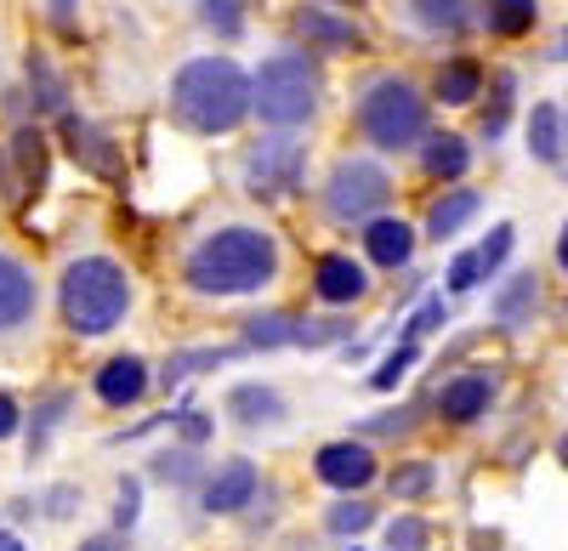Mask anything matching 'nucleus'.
<instances>
[{"mask_svg": "<svg viewBox=\"0 0 568 551\" xmlns=\"http://www.w3.org/2000/svg\"><path fill=\"white\" fill-rule=\"evenodd\" d=\"M251 114V74L233 58H187L171 74V120L194 136H227Z\"/></svg>", "mask_w": 568, "mask_h": 551, "instance_id": "2", "label": "nucleus"}, {"mask_svg": "<svg viewBox=\"0 0 568 551\" xmlns=\"http://www.w3.org/2000/svg\"><path fill=\"white\" fill-rule=\"evenodd\" d=\"M444 318H449V307H444V296H433V302H420V313L404 325V336H409V341H420V336H433V330L444 325Z\"/></svg>", "mask_w": 568, "mask_h": 551, "instance_id": "38", "label": "nucleus"}, {"mask_svg": "<svg viewBox=\"0 0 568 551\" xmlns=\"http://www.w3.org/2000/svg\"><path fill=\"white\" fill-rule=\"evenodd\" d=\"M369 507H364V500H342V507H329V529H336V534H364L369 529Z\"/></svg>", "mask_w": 568, "mask_h": 551, "instance_id": "36", "label": "nucleus"}, {"mask_svg": "<svg viewBox=\"0 0 568 551\" xmlns=\"http://www.w3.org/2000/svg\"><path fill=\"white\" fill-rule=\"evenodd\" d=\"M409 18L433 34H460L471 23V0H409Z\"/></svg>", "mask_w": 568, "mask_h": 551, "instance_id": "22", "label": "nucleus"}, {"mask_svg": "<svg viewBox=\"0 0 568 551\" xmlns=\"http://www.w3.org/2000/svg\"><path fill=\"white\" fill-rule=\"evenodd\" d=\"M256 489H262V478H256V467L240 455V461H222V467L205 478V494H200V500H205L211 518H227V512H245L251 500H256Z\"/></svg>", "mask_w": 568, "mask_h": 551, "instance_id": "9", "label": "nucleus"}, {"mask_svg": "<svg viewBox=\"0 0 568 551\" xmlns=\"http://www.w3.org/2000/svg\"><path fill=\"white\" fill-rule=\"evenodd\" d=\"M433 489H438V467L433 461H404L393 472V494L398 500H420V494H433Z\"/></svg>", "mask_w": 568, "mask_h": 551, "instance_id": "31", "label": "nucleus"}, {"mask_svg": "<svg viewBox=\"0 0 568 551\" xmlns=\"http://www.w3.org/2000/svg\"><path fill=\"white\" fill-rule=\"evenodd\" d=\"M478 211H484V194L455 188V194H444L433 211H426V234H433V239H455V234H460V227H466L471 216H478Z\"/></svg>", "mask_w": 568, "mask_h": 551, "instance_id": "20", "label": "nucleus"}, {"mask_svg": "<svg viewBox=\"0 0 568 551\" xmlns=\"http://www.w3.org/2000/svg\"><path fill=\"white\" fill-rule=\"evenodd\" d=\"M233 358H245V347H194V353H176L165 364V387L200 376V370H216V364H233Z\"/></svg>", "mask_w": 568, "mask_h": 551, "instance_id": "27", "label": "nucleus"}, {"mask_svg": "<svg viewBox=\"0 0 568 551\" xmlns=\"http://www.w3.org/2000/svg\"><path fill=\"white\" fill-rule=\"evenodd\" d=\"M296 325H302V318H291V313H256L251 325H245V353L291 347V341H296Z\"/></svg>", "mask_w": 568, "mask_h": 551, "instance_id": "25", "label": "nucleus"}, {"mask_svg": "<svg viewBox=\"0 0 568 551\" xmlns=\"http://www.w3.org/2000/svg\"><path fill=\"white\" fill-rule=\"evenodd\" d=\"M63 143H69V154L85 165V171H98V176H114L120 171V149H114V136H103L91 120H80V114H63Z\"/></svg>", "mask_w": 568, "mask_h": 551, "instance_id": "13", "label": "nucleus"}, {"mask_svg": "<svg viewBox=\"0 0 568 551\" xmlns=\"http://www.w3.org/2000/svg\"><path fill=\"white\" fill-rule=\"evenodd\" d=\"M387 200H393V176L375 160H342L324 182L329 222H369V216L387 211Z\"/></svg>", "mask_w": 568, "mask_h": 551, "instance_id": "6", "label": "nucleus"}, {"mask_svg": "<svg viewBox=\"0 0 568 551\" xmlns=\"http://www.w3.org/2000/svg\"><path fill=\"white\" fill-rule=\"evenodd\" d=\"M74 12H80V0H45V18L58 29H74Z\"/></svg>", "mask_w": 568, "mask_h": 551, "instance_id": "43", "label": "nucleus"}, {"mask_svg": "<svg viewBox=\"0 0 568 551\" xmlns=\"http://www.w3.org/2000/svg\"><path fill=\"white\" fill-rule=\"evenodd\" d=\"M227 416L240 421V427H273V421H284V398H278L273 387L245 381V387L227 392Z\"/></svg>", "mask_w": 568, "mask_h": 551, "instance_id": "18", "label": "nucleus"}, {"mask_svg": "<svg viewBox=\"0 0 568 551\" xmlns=\"http://www.w3.org/2000/svg\"><path fill=\"white\" fill-rule=\"evenodd\" d=\"M535 307H540V279H535V273H511L506 290L495 296V318L506 330H517V325H529V318H535Z\"/></svg>", "mask_w": 568, "mask_h": 551, "instance_id": "21", "label": "nucleus"}, {"mask_svg": "<svg viewBox=\"0 0 568 551\" xmlns=\"http://www.w3.org/2000/svg\"><path fill=\"white\" fill-rule=\"evenodd\" d=\"M136 512H142V489H136V483H120V500H114V529H136Z\"/></svg>", "mask_w": 568, "mask_h": 551, "instance_id": "41", "label": "nucleus"}, {"mask_svg": "<svg viewBox=\"0 0 568 551\" xmlns=\"http://www.w3.org/2000/svg\"><path fill=\"white\" fill-rule=\"evenodd\" d=\"M387 551H426V523L420 518H398L387 529Z\"/></svg>", "mask_w": 568, "mask_h": 551, "instance_id": "40", "label": "nucleus"}, {"mask_svg": "<svg viewBox=\"0 0 568 551\" xmlns=\"http://www.w3.org/2000/svg\"><path fill=\"white\" fill-rule=\"evenodd\" d=\"M484 80H489V74L471 63V58H455V63H444V74H438V98H444L449 109H466V103L484 91Z\"/></svg>", "mask_w": 568, "mask_h": 551, "instance_id": "24", "label": "nucleus"}, {"mask_svg": "<svg viewBox=\"0 0 568 551\" xmlns=\"http://www.w3.org/2000/svg\"><path fill=\"white\" fill-rule=\"evenodd\" d=\"M7 160H18V165H23V188H45V136H40L34 125H18L12 154H7Z\"/></svg>", "mask_w": 568, "mask_h": 551, "instance_id": "28", "label": "nucleus"}, {"mask_svg": "<svg viewBox=\"0 0 568 551\" xmlns=\"http://www.w3.org/2000/svg\"><path fill=\"white\" fill-rule=\"evenodd\" d=\"M336 336H347V318H302L296 325V347H329Z\"/></svg>", "mask_w": 568, "mask_h": 551, "instance_id": "35", "label": "nucleus"}, {"mask_svg": "<svg viewBox=\"0 0 568 551\" xmlns=\"http://www.w3.org/2000/svg\"><path fill=\"white\" fill-rule=\"evenodd\" d=\"M194 449H171V455H160V461H154V472L165 478V483H194Z\"/></svg>", "mask_w": 568, "mask_h": 551, "instance_id": "39", "label": "nucleus"}, {"mask_svg": "<svg viewBox=\"0 0 568 551\" xmlns=\"http://www.w3.org/2000/svg\"><path fill=\"white\" fill-rule=\"evenodd\" d=\"M302 171H307V149L291 131H278V136H267V143H256L245 154V188L256 200H284V194L302 188Z\"/></svg>", "mask_w": 568, "mask_h": 551, "instance_id": "7", "label": "nucleus"}, {"mask_svg": "<svg viewBox=\"0 0 568 551\" xmlns=\"http://www.w3.org/2000/svg\"><path fill=\"white\" fill-rule=\"evenodd\" d=\"M200 18H205L222 40H240V34H245V0H200Z\"/></svg>", "mask_w": 568, "mask_h": 551, "instance_id": "32", "label": "nucleus"}, {"mask_svg": "<svg viewBox=\"0 0 568 551\" xmlns=\"http://www.w3.org/2000/svg\"><path fill=\"white\" fill-rule=\"evenodd\" d=\"M40 290H34V273L18 256H0V330H18L29 325Z\"/></svg>", "mask_w": 568, "mask_h": 551, "instance_id": "14", "label": "nucleus"}, {"mask_svg": "<svg viewBox=\"0 0 568 551\" xmlns=\"http://www.w3.org/2000/svg\"><path fill=\"white\" fill-rule=\"evenodd\" d=\"M23 74H29L34 114H63L69 109V85H63V74L52 69V58H45V52H29L23 58Z\"/></svg>", "mask_w": 568, "mask_h": 551, "instance_id": "19", "label": "nucleus"}, {"mask_svg": "<svg viewBox=\"0 0 568 551\" xmlns=\"http://www.w3.org/2000/svg\"><path fill=\"white\" fill-rule=\"evenodd\" d=\"M511 239H517V234H511V222H500L495 234H489V239L478 245V262H484V279H489V273H495V267H500V262L511 256Z\"/></svg>", "mask_w": 568, "mask_h": 551, "instance_id": "37", "label": "nucleus"}, {"mask_svg": "<svg viewBox=\"0 0 568 551\" xmlns=\"http://www.w3.org/2000/svg\"><path fill=\"white\" fill-rule=\"evenodd\" d=\"M557 267L568 273V222H562V234H557Z\"/></svg>", "mask_w": 568, "mask_h": 551, "instance_id": "47", "label": "nucleus"}, {"mask_svg": "<svg viewBox=\"0 0 568 551\" xmlns=\"http://www.w3.org/2000/svg\"><path fill=\"white\" fill-rule=\"evenodd\" d=\"M278 273V239L262 227H216L211 239H200L182 262V279L194 296H251L262 285H273Z\"/></svg>", "mask_w": 568, "mask_h": 551, "instance_id": "1", "label": "nucleus"}, {"mask_svg": "<svg viewBox=\"0 0 568 551\" xmlns=\"http://www.w3.org/2000/svg\"><path fill=\"white\" fill-rule=\"evenodd\" d=\"M409 427H415V409H393V416L364 421V432H375V438H393V432H409Z\"/></svg>", "mask_w": 568, "mask_h": 551, "instance_id": "42", "label": "nucleus"}, {"mask_svg": "<svg viewBox=\"0 0 568 551\" xmlns=\"http://www.w3.org/2000/svg\"><path fill=\"white\" fill-rule=\"evenodd\" d=\"M364 290H369V273H364L353 256H318V267H313V296H318L324 307H353V302H364Z\"/></svg>", "mask_w": 568, "mask_h": 551, "instance_id": "10", "label": "nucleus"}, {"mask_svg": "<svg viewBox=\"0 0 568 551\" xmlns=\"http://www.w3.org/2000/svg\"><path fill=\"white\" fill-rule=\"evenodd\" d=\"M489 404H495V381L489 376H455L438 392V416L455 421V427H466V421H478Z\"/></svg>", "mask_w": 568, "mask_h": 551, "instance_id": "15", "label": "nucleus"}, {"mask_svg": "<svg viewBox=\"0 0 568 551\" xmlns=\"http://www.w3.org/2000/svg\"><path fill=\"white\" fill-rule=\"evenodd\" d=\"M45 507H52V512H58V518H63V512H69V507H74V489H58V494H52V500H45Z\"/></svg>", "mask_w": 568, "mask_h": 551, "instance_id": "46", "label": "nucleus"}, {"mask_svg": "<svg viewBox=\"0 0 568 551\" xmlns=\"http://www.w3.org/2000/svg\"><path fill=\"white\" fill-rule=\"evenodd\" d=\"M364 251L375 267H409L415 256V227L404 216H369L364 222Z\"/></svg>", "mask_w": 568, "mask_h": 551, "instance_id": "12", "label": "nucleus"}, {"mask_svg": "<svg viewBox=\"0 0 568 551\" xmlns=\"http://www.w3.org/2000/svg\"><path fill=\"white\" fill-rule=\"evenodd\" d=\"M296 34H307L313 45H324V52H353L358 45V23L324 12V7H302L296 12Z\"/></svg>", "mask_w": 568, "mask_h": 551, "instance_id": "17", "label": "nucleus"}, {"mask_svg": "<svg viewBox=\"0 0 568 551\" xmlns=\"http://www.w3.org/2000/svg\"><path fill=\"white\" fill-rule=\"evenodd\" d=\"M489 34L500 40H517V34H529L535 18H540V0H489Z\"/></svg>", "mask_w": 568, "mask_h": 551, "instance_id": "26", "label": "nucleus"}, {"mask_svg": "<svg viewBox=\"0 0 568 551\" xmlns=\"http://www.w3.org/2000/svg\"><path fill=\"white\" fill-rule=\"evenodd\" d=\"M466 165H471L466 136H455V131H433V136H420V171H426V176L455 182V176H466Z\"/></svg>", "mask_w": 568, "mask_h": 551, "instance_id": "16", "label": "nucleus"}, {"mask_svg": "<svg viewBox=\"0 0 568 551\" xmlns=\"http://www.w3.org/2000/svg\"><path fill=\"white\" fill-rule=\"evenodd\" d=\"M415 358H420V347H415V341H404V347H398L393 358H382V364H375L369 387H375V392H393V387H398V381H404V376L415 370Z\"/></svg>", "mask_w": 568, "mask_h": 551, "instance_id": "33", "label": "nucleus"}, {"mask_svg": "<svg viewBox=\"0 0 568 551\" xmlns=\"http://www.w3.org/2000/svg\"><path fill=\"white\" fill-rule=\"evenodd\" d=\"M251 109L262 114V125L273 131H296L313 120L318 109V69L302 52H273L256 74H251Z\"/></svg>", "mask_w": 568, "mask_h": 551, "instance_id": "4", "label": "nucleus"}, {"mask_svg": "<svg viewBox=\"0 0 568 551\" xmlns=\"http://www.w3.org/2000/svg\"><path fill=\"white\" fill-rule=\"evenodd\" d=\"M58 307L69 318L74 336H109L120 318L131 313V279L114 256H74L63 267Z\"/></svg>", "mask_w": 568, "mask_h": 551, "instance_id": "3", "label": "nucleus"}, {"mask_svg": "<svg viewBox=\"0 0 568 551\" xmlns=\"http://www.w3.org/2000/svg\"><path fill=\"white\" fill-rule=\"evenodd\" d=\"M91 387H98V398L109 409H131V404H142V392H149V364H142L136 353H120V358L103 364Z\"/></svg>", "mask_w": 568, "mask_h": 551, "instance_id": "11", "label": "nucleus"}, {"mask_svg": "<svg viewBox=\"0 0 568 551\" xmlns=\"http://www.w3.org/2000/svg\"><path fill=\"white\" fill-rule=\"evenodd\" d=\"M551 58H557V63H562V58H568V29H562V40H557V45H551Z\"/></svg>", "mask_w": 568, "mask_h": 551, "instance_id": "49", "label": "nucleus"}, {"mask_svg": "<svg viewBox=\"0 0 568 551\" xmlns=\"http://www.w3.org/2000/svg\"><path fill=\"white\" fill-rule=\"evenodd\" d=\"M12 432H18V398L0 392V438H12Z\"/></svg>", "mask_w": 568, "mask_h": 551, "instance_id": "44", "label": "nucleus"}, {"mask_svg": "<svg viewBox=\"0 0 568 551\" xmlns=\"http://www.w3.org/2000/svg\"><path fill=\"white\" fill-rule=\"evenodd\" d=\"M358 131L375 149L404 154L426 136V98L404 80V74H375L358 98Z\"/></svg>", "mask_w": 568, "mask_h": 551, "instance_id": "5", "label": "nucleus"}, {"mask_svg": "<svg viewBox=\"0 0 568 551\" xmlns=\"http://www.w3.org/2000/svg\"><path fill=\"white\" fill-rule=\"evenodd\" d=\"M511 98H517V74H511V69H500V74H495V103H489V114H484V136H489V143H500V136H506Z\"/></svg>", "mask_w": 568, "mask_h": 551, "instance_id": "30", "label": "nucleus"}, {"mask_svg": "<svg viewBox=\"0 0 568 551\" xmlns=\"http://www.w3.org/2000/svg\"><path fill=\"white\" fill-rule=\"evenodd\" d=\"M557 461H562V467H568V432H562V438H557Z\"/></svg>", "mask_w": 568, "mask_h": 551, "instance_id": "50", "label": "nucleus"}, {"mask_svg": "<svg viewBox=\"0 0 568 551\" xmlns=\"http://www.w3.org/2000/svg\"><path fill=\"white\" fill-rule=\"evenodd\" d=\"M0 551H23V540H18V534H7V529H0Z\"/></svg>", "mask_w": 568, "mask_h": 551, "instance_id": "48", "label": "nucleus"}, {"mask_svg": "<svg viewBox=\"0 0 568 551\" xmlns=\"http://www.w3.org/2000/svg\"><path fill=\"white\" fill-rule=\"evenodd\" d=\"M313 472H318V483L353 494V489H364V483L375 478V455H369V443L342 438V443H324V449L313 455Z\"/></svg>", "mask_w": 568, "mask_h": 551, "instance_id": "8", "label": "nucleus"}, {"mask_svg": "<svg viewBox=\"0 0 568 551\" xmlns=\"http://www.w3.org/2000/svg\"><path fill=\"white\" fill-rule=\"evenodd\" d=\"M80 551H125L120 534H98V540H80Z\"/></svg>", "mask_w": 568, "mask_h": 551, "instance_id": "45", "label": "nucleus"}, {"mask_svg": "<svg viewBox=\"0 0 568 551\" xmlns=\"http://www.w3.org/2000/svg\"><path fill=\"white\" fill-rule=\"evenodd\" d=\"M449 296H466V290H478L484 285V262H478V251H460L455 262H449Z\"/></svg>", "mask_w": 568, "mask_h": 551, "instance_id": "34", "label": "nucleus"}, {"mask_svg": "<svg viewBox=\"0 0 568 551\" xmlns=\"http://www.w3.org/2000/svg\"><path fill=\"white\" fill-rule=\"evenodd\" d=\"M529 154L540 165H562V114L551 103H535L529 114Z\"/></svg>", "mask_w": 568, "mask_h": 551, "instance_id": "23", "label": "nucleus"}, {"mask_svg": "<svg viewBox=\"0 0 568 551\" xmlns=\"http://www.w3.org/2000/svg\"><path fill=\"white\" fill-rule=\"evenodd\" d=\"M69 392H45V404L34 409V427H29V461H34V455H45V438H52V427L69 416Z\"/></svg>", "mask_w": 568, "mask_h": 551, "instance_id": "29", "label": "nucleus"}]
</instances>
